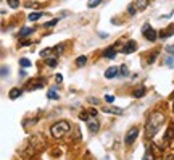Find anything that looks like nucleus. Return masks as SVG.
Returning a JSON list of instances; mask_svg holds the SVG:
<instances>
[{"label":"nucleus","instance_id":"obj_1","mask_svg":"<svg viewBox=\"0 0 174 160\" xmlns=\"http://www.w3.org/2000/svg\"><path fill=\"white\" fill-rule=\"evenodd\" d=\"M163 123H164V115L153 113L147 121V126H145V134H147V138H153Z\"/></svg>","mask_w":174,"mask_h":160},{"label":"nucleus","instance_id":"obj_2","mask_svg":"<svg viewBox=\"0 0 174 160\" xmlns=\"http://www.w3.org/2000/svg\"><path fill=\"white\" fill-rule=\"evenodd\" d=\"M70 129H71V125H70V121H66V120H61V121H56V123L50 128V133L53 138L56 139H60L63 138L65 134L70 133Z\"/></svg>","mask_w":174,"mask_h":160},{"label":"nucleus","instance_id":"obj_3","mask_svg":"<svg viewBox=\"0 0 174 160\" xmlns=\"http://www.w3.org/2000/svg\"><path fill=\"white\" fill-rule=\"evenodd\" d=\"M142 34H143V37H147L148 41H157V37H158V34H157V31L152 28V24H148V23H145L143 24V28H142Z\"/></svg>","mask_w":174,"mask_h":160},{"label":"nucleus","instance_id":"obj_4","mask_svg":"<svg viewBox=\"0 0 174 160\" xmlns=\"http://www.w3.org/2000/svg\"><path fill=\"white\" fill-rule=\"evenodd\" d=\"M137 136H139V128H131L128 133H126V139H124L126 146H131L134 141L137 139Z\"/></svg>","mask_w":174,"mask_h":160},{"label":"nucleus","instance_id":"obj_5","mask_svg":"<svg viewBox=\"0 0 174 160\" xmlns=\"http://www.w3.org/2000/svg\"><path fill=\"white\" fill-rule=\"evenodd\" d=\"M135 49H137V42L135 41H128L124 44V47H123V53H132V52H135Z\"/></svg>","mask_w":174,"mask_h":160},{"label":"nucleus","instance_id":"obj_6","mask_svg":"<svg viewBox=\"0 0 174 160\" xmlns=\"http://www.w3.org/2000/svg\"><path fill=\"white\" fill-rule=\"evenodd\" d=\"M87 128H89V131L90 133H97V131H99V128H100V123H99V120H97L95 117L90 120H87Z\"/></svg>","mask_w":174,"mask_h":160},{"label":"nucleus","instance_id":"obj_7","mask_svg":"<svg viewBox=\"0 0 174 160\" xmlns=\"http://www.w3.org/2000/svg\"><path fill=\"white\" fill-rule=\"evenodd\" d=\"M116 76H119V68L118 67H110V68H106L105 71V78L106 79H113Z\"/></svg>","mask_w":174,"mask_h":160},{"label":"nucleus","instance_id":"obj_8","mask_svg":"<svg viewBox=\"0 0 174 160\" xmlns=\"http://www.w3.org/2000/svg\"><path fill=\"white\" fill-rule=\"evenodd\" d=\"M174 34V24H171L169 28H166V29L160 31V37L161 39H168V37H171Z\"/></svg>","mask_w":174,"mask_h":160},{"label":"nucleus","instance_id":"obj_9","mask_svg":"<svg viewBox=\"0 0 174 160\" xmlns=\"http://www.w3.org/2000/svg\"><path fill=\"white\" fill-rule=\"evenodd\" d=\"M102 112H105V113H113V115H121L123 108H118V107H102Z\"/></svg>","mask_w":174,"mask_h":160},{"label":"nucleus","instance_id":"obj_10","mask_svg":"<svg viewBox=\"0 0 174 160\" xmlns=\"http://www.w3.org/2000/svg\"><path fill=\"white\" fill-rule=\"evenodd\" d=\"M23 94V89H18V88H13L12 91L8 92V97L12 99V100H15V99H18L19 96Z\"/></svg>","mask_w":174,"mask_h":160},{"label":"nucleus","instance_id":"obj_11","mask_svg":"<svg viewBox=\"0 0 174 160\" xmlns=\"http://www.w3.org/2000/svg\"><path fill=\"white\" fill-rule=\"evenodd\" d=\"M135 7H137V12H143L148 7V0H135Z\"/></svg>","mask_w":174,"mask_h":160},{"label":"nucleus","instance_id":"obj_12","mask_svg":"<svg viewBox=\"0 0 174 160\" xmlns=\"http://www.w3.org/2000/svg\"><path fill=\"white\" fill-rule=\"evenodd\" d=\"M103 57H105V58H114V57H116V49H114V47H108V49L105 50Z\"/></svg>","mask_w":174,"mask_h":160},{"label":"nucleus","instance_id":"obj_13","mask_svg":"<svg viewBox=\"0 0 174 160\" xmlns=\"http://www.w3.org/2000/svg\"><path fill=\"white\" fill-rule=\"evenodd\" d=\"M42 86H44V81H36V79H32L31 82L27 84L29 89H37V88H42Z\"/></svg>","mask_w":174,"mask_h":160},{"label":"nucleus","instance_id":"obj_14","mask_svg":"<svg viewBox=\"0 0 174 160\" xmlns=\"http://www.w3.org/2000/svg\"><path fill=\"white\" fill-rule=\"evenodd\" d=\"M42 15H44L42 12H36V13H31L27 18H29V21H37L39 18H42Z\"/></svg>","mask_w":174,"mask_h":160},{"label":"nucleus","instance_id":"obj_15","mask_svg":"<svg viewBox=\"0 0 174 160\" xmlns=\"http://www.w3.org/2000/svg\"><path fill=\"white\" fill-rule=\"evenodd\" d=\"M174 138V126H169L168 131H166V134H164V141H169Z\"/></svg>","mask_w":174,"mask_h":160},{"label":"nucleus","instance_id":"obj_16","mask_svg":"<svg viewBox=\"0 0 174 160\" xmlns=\"http://www.w3.org/2000/svg\"><path fill=\"white\" fill-rule=\"evenodd\" d=\"M85 63H87V57H85V55H81V57L76 58V65H77V67H84Z\"/></svg>","mask_w":174,"mask_h":160},{"label":"nucleus","instance_id":"obj_17","mask_svg":"<svg viewBox=\"0 0 174 160\" xmlns=\"http://www.w3.org/2000/svg\"><path fill=\"white\" fill-rule=\"evenodd\" d=\"M145 92H147L145 88H137L134 91V97H142V96H145Z\"/></svg>","mask_w":174,"mask_h":160},{"label":"nucleus","instance_id":"obj_18","mask_svg":"<svg viewBox=\"0 0 174 160\" xmlns=\"http://www.w3.org/2000/svg\"><path fill=\"white\" fill-rule=\"evenodd\" d=\"M32 28H24V29H21V31H19V36H21V37H26V36H29V34H32Z\"/></svg>","mask_w":174,"mask_h":160},{"label":"nucleus","instance_id":"obj_19","mask_svg":"<svg viewBox=\"0 0 174 160\" xmlns=\"http://www.w3.org/2000/svg\"><path fill=\"white\" fill-rule=\"evenodd\" d=\"M119 74H121V76H129V70H128V67H126V65H121V67H119Z\"/></svg>","mask_w":174,"mask_h":160},{"label":"nucleus","instance_id":"obj_20","mask_svg":"<svg viewBox=\"0 0 174 160\" xmlns=\"http://www.w3.org/2000/svg\"><path fill=\"white\" fill-rule=\"evenodd\" d=\"M128 13H129L131 16H134L135 13H137V7H135V3H131V5L128 7Z\"/></svg>","mask_w":174,"mask_h":160},{"label":"nucleus","instance_id":"obj_21","mask_svg":"<svg viewBox=\"0 0 174 160\" xmlns=\"http://www.w3.org/2000/svg\"><path fill=\"white\" fill-rule=\"evenodd\" d=\"M102 3V0H89V2H87V7L89 8H95V7H99Z\"/></svg>","mask_w":174,"mask_h":160},{"label":"nucleus","instance_id":"obj_22","mask_svg":"<svg viewBox=\"0 0 174 160\" xmlns=\"http://www.w3.org/2000/svg\"><path fill=\"white\" fill-rule=\"evenodd\" d=\"M143 160H155V155L152 150H147V152L143 154Z\"/></svg>","mask_w":174,"mask_h":160},{"label":"nucleus","instance_id":"obj_23","mask_svg":"<svg viewBox=\"0 0 174 160\" xmlns=\"http://www.w3.org/2000/svg\"><path fill=\"white\" fill-rule=\"evenodd\" d=\"M19 65H21L23 68H29V67H31V62H29L27 58H21V60H19Z\"/></svg>","mask_w":174,"mask_h":160},{"label":"nucleus","instance_id":"obj_24","mask_svg":"<svg viewBox=\"0 0 174 160\" xmlns=\"http://www.w3.org/2000/svg\"><path fill=\"white\" fill-rule=\"evenodd\" d=\"M56 65H58L56 58H48V60H47V67H50V68H55Z\"/></svg>","mask_w":174,"mask_h":160},{"label":"nucleus","instance_id":"obj_25","mask_svg":"<svg viewBox=\"0 0 174 160\" xmlns=\"http://www.w3.org/2000/svg\"><path fill=\"white\" fill-rule=\"evenodd\" d=\"M47 97H48V99H58V94H56V91L50 89V91L47 92Z\"/></svg>","mask_w":174,"mask_h":160},{"label":"nucleus","instance_id":"obj_26","mask_svg":"<svg viewBox=\"0 0 174 160\" xmlns=\"http://www.w3.org/2000/svg\"><path fill=\"white\" fill-rule=\"evenodd\" d=\"M164 63H166L169 68H174V57H172V55H171V57H168L166 60H164Z\"/></svg>","mask_w":174,"mask_h":160},{"label":"nucleus","instance_id":"obj_27","mask_svg":"<svg viewBox=\"0 0 174 160\" xmlns=\"http://www.w3.org/2000/svg\"><path fill=\"white\" fill-rule=\"evenodd\" d=\"M8 7L18 8V7H19V0H8Z\"/></svg>","mask_w":174,"mask_h":160},{"label":"nucleus","instance_id":"obj_28","mask_svg":"<svg viewBox=\"0 0 174 160\" xmlns=\"http://www.w3.org/2000/svg\"><path fill=\"white\" fill-rule=\"evenodd\" d=\"M56 23H58V18H55V20H52V21H47L44 26H45V28H53Z\"/></svg>","mask_w":174,"mask_h":160},{"label":"nucleus","instance_id":"obj_29","mask_svg":"<svg viewBox=\"0 0 174 160\" xmlns=\"http://www.w3.org/2000/svg\"><path fill=\"white\" fill-rule=\"evenodd\" d=\"M52 50H53V49H44V50L41 52V57H47V55H50Z\"/></svg>","mask_w":174,"mask_h":160},{"label":"nucleus","instance_id":"obj_30","mask_svg":"<svg viewBox=\"0 0 174 160\" xmlns=\"http://www.w3.org/2000/svg\"><path fill=\"white\" fill-rule=\"evenodd\" d=\"M81 120H84V121L89 120V115H87V112H81Z\"/></svg>","mask_w":174,"mask_h":160},{"label":"nucleus","instance_id":"obj_31","mask_svg":"<svg viewBox=\"0 0 174 160\" xmlns=\"http://www.w3.org/2000/svg\"><path fill=\"white\" fill-rule=\"evenodd\" d=\"M166 50H168V53H169V55H172V57H174V45H169Z\"/></svg>","mask_w":174,"mask_h":160},{"label":"nucleus","instance_id":"obj_32","mask_svg":"<svg viewBox=\"0 0 174 160\" xmlns=\"http://www.w3.org/2000/svg\"><path fill=\"white\" fill-rule=\"evenodd\" d=\"M105 100L110 102V103H113V102H114V97H113V96H105Z\"/></svg>","mask_w":174,"mask_h":160},{"label":"nucleus","instance_id":"obj_33","mask_svg":"<svg viewBox=\"0 0 174 160\" xmlns=\"http://www.w3.org/2000/svg\"><path fill=\"white\" fill-rule=\"evenodd\" d=\"M55 81H56V82H61V81H63V74H56Z\"/></svg>","mask_w":174,"mask_h":160},{"label":"nucleus","instance_id":"obj_34","mask_svg":"<svg viewBox=\"0 0 174 160\" xmlns=\"http://www.w3.org/2000/svg\"><path fill=\"white\" fill-rule=\"evenodd\" d=\"M0 74H8V68H2L0 70Z\"/></svg>","mask_w":174,"mask_h":160},{"label":"nucleus","instance_id":"obj_35","mask_svg":"<svg viewBox=\"0 0 174 160\" xmlns=\"http://www.w3.org/2000/svg\"><path fill=\"white\" fill-rule=\"evenodd\" d=\"M106 36H108V34H106V32H100V37H102V39H105V37Z\"/></svg>","mask_w":174,"mask_h":160}]
</instances>
